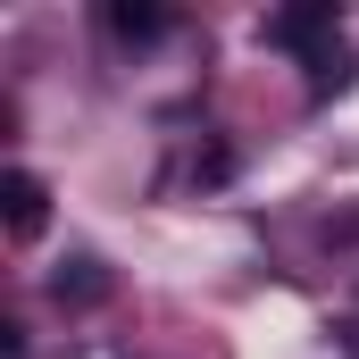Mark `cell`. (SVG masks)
Segmentation results:
<instances>
[{
  "instance_id": "1",
  "label": "cell",
  "mask_w": 359,
  "mask_h": 359,
  "mask_svg": "<svg viewBox=\"0 0 359 359\" xmlns=\"http://www.w3.org/2000/svg\"><path fill=\"white\" fill-rule=\"evenodd\" d=\"M259 34H268L276 50H292V59L309 67V59H326V50L343 42V17H334V0H301V8H276Z\"/></svg>"
},
{
  "instance_id": "2",
  "label": "cell",
  "mask_w": 359,
  "mask_h": 359,
  "mask_svg": "<svg viewBox=\"0 0 359 359\" xmlns=\"http://www.w3.org/2000/svg\"><path fill=\"white\" fill-rule=\"evenodd\" d=\"M0 209H8V234L34 243V234L50 226V184L34 176V168H8V176H0Z\"/></svg>"
},
{
  "instance_id": "3",
  "label": "cell",
  "mask_w": 359,
  "mask_h": 359,
  "mask_svg": "<svg viewBox=\"0 0 359 359\" xmlns=\"http://www.w3.org/2000/svg\"><path fill=\"white\" fill-rule=\"evenodd\" d=\"M100 25H109V42H126V50H151L176 17H168L159 0H109V8H100Z\"/></svg>"
},
{
  "instance_id": "4",
  "label": "cell",
  "mask_w": 359,
  "mask_h": 359,
  "mask_svg": "<svg viewBox=\"0 0 359 359\" xmlns=\"http://www.w3.org/2000/svg\"><path fill=\"white\" fill-rule=\"evenodd\" d=\"M50 301H59V309H92V301H109V268H100L92 251H67V259L50 268Z\"/></svg>"
},
{
  "instance_id": "5",
  "label": "cell",
  "mask_w": 359,
  "mask_h": 359,
  "mask_svg": "<svg viewBox=\"0 0 359 359\" xmlns=\"http://www.w3.org/2000/svg\"><path fill=\"white\" fill-rule=\"evenodd\" d=\"M351 76H359L351 42H334L326 59H309V100H334V92H351Z\"/></svg>"
}]
</instances>
